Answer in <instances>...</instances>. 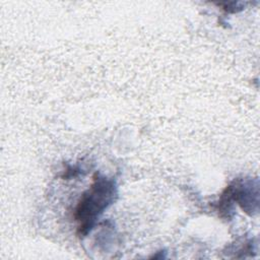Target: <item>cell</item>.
<instances>
[{
  "label": "cell",
  "mask_w": 260,
  "mask_h": 260,
  "mask_svg": "<svg viewBox=\"0 0 260 260\" xmlns=\"http://www.w3.org/2000/svg\"><path fill=\"white\" fill-rule=\"evenodd\" d=\"M117 197V186L114 180L95 173L89 188L81 195L74 210L77 222V235L84 237L94 225L99 216Z\"/></svg>",
  "instance_id": "1"
},
{
  "label": "cell",
  "mask_w": 260,
  "mask_h": 260,
  "mask_svg": "<svg viewBox=\"0 0 260 260\" xmlns=\"http://www.w3.org/2000/svg\"><path fill=\"white\" fill-rule=\"evenodd\" d=\"M234 202H238L241 208L250 214L258 210V184L250 181L235 180L220 194L217 208L220 216L230 218V212Z\"/></svg>",
  "instance_id": "2"
}]
</instances>
